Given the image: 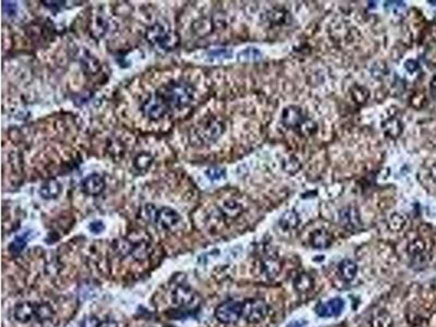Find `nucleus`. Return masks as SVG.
<instances>
[{"label": "nucleus", "mask_w": 436, "mask_h": 327, "mask_svg": "<svg viewBox=\"0 0 436 327\" xmlns=\"http://www.w3.org/2000/svg\"><path fill=\"white\" fill-rule=\"evenodd\" d=\"M157 93L165 99L170 109L184 108L192 103L194 90L189 83L184 81H173L161 87Z\"/></svg>", "instance_id": "f257e3e1"}, {"label": "nucleus", "mask_w": 436, "mask_h": 327, "mask_svg": "<svg viewBox=\"0 0 436 327\" xmlns=\"http://www.w3.org/2000/svg\"><path fill=\"white\" fill-rule=\"evenodd\" d=\"M146 39L155 48L162 50H172L178 44V37L176 34L163 23H156L147 28Z\"/></svg>", "instance_id": "f03ea898"}, {"label": "nucleus", "mask_w": 436, "mask_h": 327, "mask_svg": "<svg viewBox=\"0 0 436 327\" xmlns=\"http://www.w3.org/2000/svg\"><path fill=\"white\" fill-rule=\"evenodd\" d=\"M269 307L262 299H247L242 302V318L247 323H260L267 317Z\"/></svg>", "instance_id": "7ed1b4c3"}, {"label": "nucleus", "mask_w": 436, "mask_h": 327, "mask_svg": "<svg viewBox=\"0 0 436 327\" xmlns=\"http://www.w3.org/2000/svg\"><path fill=\"white\" fill-rule=\"evenodd\" d=\"M215 318L222 324H233L242 318V302L229 300L220 303L215 310Z\"/></svg>", "instance_id": "20e7f679"}, {"label": "nucleus", "mask_w": 436, "mask_h": 327, "mask_svg": "<svg viewBox=\"0 0 436 327\" xmlns=\"http://www.w3.org/2000/svg\"><path fill=\"white\" fill-rule=\"evenodd\" d=\"M169 110V106L157 92L147 99L142 106L143 114L151 120H160L161 118L166 116Z\"/></svg>", "instance_id": "39448f33"}, {"label": "nucleus", "mask_w": 436, "mask_h": 327, "mask_svg": "<svg viewBox=\"0 0 436 327\" xmlns=\"http://www.w3.org/2000/svg\"><path fill=\"white\" fill-rule=\"evenodd\" d=\"M222 132L223 124L216 119H211V120L204 122L201 127H199L194 135L202 143L211 144L219 138Z\"/></svg>", "instance_id": "423d86ee"}, {"label": "nucleus", "mask_w": 436, "mask_h": 327, "mask_svg": "<svg viewBox=\"0 0 436 327\" xmlns=\"http://www.w3.org/2000/svg\"><path fill=\"white\" fill-rule=\"evenodd\" d=\"M306 120L308 119L304 117L301 109L297 106L287 107L282 111L281 121L284 123V126L292 130H296L298 132H300V130H301Z\"/></svg>", "instance_id": "0eeeda50"}, {"label": "nucleus", "mask_w": 436, "mask_h": 327, "mask_svg": "<svg viewBox=\"0 0 436 327\" xmlns=\"http://www.w3.org/2000/svg\"><path fill=\"white\" fill-rule=\"evenodd\" d=\"M345 308V301L341 298H334L326 302H321L315 308V312L321 318L338 317Z\"/></svg>", "instance_id": "6e6552de"}, {"label": "nucleus", "mask_w": 436, "mask_h": 327, "mask_svg": "<svg viewBox=\"0 0 436 327\" xmlns=\"http://www.w3.org/2000/svg\"><path fill=\"white\" fill-rule=\"evenodd\" d=\"M154 222L162 229L169 230L178 225L180 222V215L170 207H163L161 210H157Z\"/></svg>", "instance_id": "1a4fd4ad"}, {"label": "nucleus", "mask_w": 436, "mask_h": 327, "mask_svg": "<svg viewBox=\"0 0 436 327\" xmlns=\"http://www.w3.org/2000/svg\"><path fill=\"white\" fill-rule=\"evenodd\" d=\"M339 222L344 228L348 230H357L361 227L360 214L355 207H345L339 212Z\"/></svg>", "instance_id": "9d476101"}, {"label": "nucleus", "mask_w": 436, "mask_h": 327, "mask_svg": "<svg viewBox=\"0 0 436 327\" xmlns=\"http://www.w3.org/2000/svg\"><path fill=\"white\" fill-rule=\"evenodd\" d=\"M174 302L182 308H196L198 306V297L193 291L185 286L177 287L174 291Z\"/></svg>", "instance_id": "9b49d317"}, {"label": "nucleus", "mask_w": 436, "mask_h": 327, "mask_svg": "<svg viewBox=\"0 0 436 327\" xmlns=\"http://www.w3.org/2000/svg\"><path fill=\"white\" fill-rule=\"evenodd\" d=\"M105 180L102 176L98 174H92L90 176L85 177L83 181H82V190L85 194L88 195H98L101 194L105 189Z\"/></svg>", "instance_id": "f8f14e48"}, {"label": "nucleus", "mask_w": 436, "mask_h": 327, "mask_svg": "<svg viewBox=\"0 0 436 327\" xmlns=\"http://www.w3.org/2000/svg\"><path fill=\"white\" fill-rule=\"evenodd\" d=\"M36 312V305L31 302L19 303L14 309V319L20 323H28L35 318Z\"/></svg>", "instance_id": "ddd939ff"}, {"label": "nucleus", "mask_w": 436, "mask_h": 327, "mask_svg": "<svg viewBox=\"0 0 436 327\" xmlns=\"http://www.w3.org/2000/svg\"><path fill=\"white\" fill-rule=\"evenodd\" d=\"M333 237L325 229H317L310 237L311 246L315 249H327L332 246Z\"/></svg>", "instance_id": "4468645a"}, {"label": "nucleus", "mask_w": 436, "mask_h": 327, "mask_svg": "<svg viewBox=\"0 0 436 327\" xmlns=\"http://www.w3.org/2000/svg\"><path fill=\"white\" fill-rule=\"evenodd\" d=\"M262 263H263V269L265 274H266V276H268L269 278H273L279 274V272L281 270V264L278 258H277L273 252L265 253V257L263 258Z\"/></svg>", "instance_id": "2eb2a0df"}, {"label": "nucleus", "mask_w": 436, "mask_h": 327, "mask_svg": "<svg viewBox=\"0 0 436 327\" xmlns=\"http://www.w3.org/2000/svg\"><path fill=\"white\" fill-rule=\"evenodd\" d=\"M62 186L61 183L56 179H49L45 181L42 187L39 188V195L45 200L56 199L61 193Z\"/></svg>", "instance_id": "dca6fc26"}, {"label": "nucleus", "mask_w": 436, "mask_h": 327, "mask_svg": "<svg viewBox=\"0 0 436 327\" xmlns=\"http://www.w3.org/2000/svg\"><path fill=\"white\" fill-rule=\"evenodd\" d=\"M339 275L345 282H351L355 279L358 273V265L352 260L346 259L338 266Z\"/></svg>", "instance_id": "f3484780"}, {"label": "nucleus", "mask_w": 436, "mask_h": 327, "mask_svg": "<svg viewBox=\"0 0 436 327\" xmlns=\"http://www.w3.org/2000/svg\"><path fill=\"white\" fill-rule=\"evenodd\" d=\"M313 285H314L313 279H312V277L309 274H306V273L299 274L293 281V287L300 294L309 293V291L313 288Z\"/></svg>", "instance_id": "a211bd4d"}, {"label": "nucleus", "mask_w": 436, "mask_h": 327, "mask_svg": "<svg viewBox=\"0 0 436 327\" xmlns=\"http://www.w3.org/2000/svg\"><path fill=\"white\" fill-rule=\"evenodd\" d=\"M300 223V218L298 214L294 211H288L286 213L282 214V216L280 217L279 221V225L280 227H282L286 230H290L296 228L297 226Z\"/></svg>", "instance_id": "6ab92c4d"}, {"label": "nucleus", "mask_w": 436, "mask_h": 327, "mask_svg": "<svg viewBox=\"0 0 436 327\" xmlns=\"http://www.w3.org/2000/svg\"><path fill=\"white\" fill-rule=\"evenodd\" d=\"M262 58V52L255 47H249V48L243 49L239 52L238 60L243 62H253L258 61Z\"/></svg>", "instance_id": "aec40b11"}, {"label": "nucleus", "mask_w": 436, "mask_h": 327, "mask_svg": "<svg viewBox=\"0 0 436 327\" xmlns=\"http://www.w3.org/2000/svg\"><path fill=\"white\" fill-rule=\"evenodd\" d=\"M221 211L226 216L234 218V217L239 216L240 213L242 212V206H241L239 203H237V202L233 201V200H228L222 204Z\"/></svg>", "instance_id": "412c9836"}, {"label": "nucleus", "mask_w": 436, "mask_h": 327, "mask_svg": "<svg viewBox=\"0 0 436 327\" xmlns=\"http://www.w3.org/2000/svg\"><path fill=\"white\" fill-rule=\"evenodd\" d=\"M153 163V157L150 153L143 152L139 154V155L135 157L134 159V167L137 170H142L145 171L151 167V165Z\"/></svg>", "instance_id": "4be33fe9"}, {"label": "nucleus", "mask_w": 436, "mask_h": 327, "mask_svg": "<svg viewBox=\"0 0 436 327\" xmlns=\"http://www.w3.org/2000/svg\"><path fill=\"white\" fill-rule=\"evenodd\" d=\"M383 129H384V132L386 134L395 138V136H398L402 132L403 127L397 119H390V120L385 121L383 124Z\"/></svg>", "instance_id": "5701e85b"}, {"label": "nucleus", "mask_w": 436, "mask_h": 327, "mask_svg": "<svg viewBox=\"0 0 436 327\" xmlns=\"http://www.w3.org/2000/svg\"><path fill=\"white\" fill-rule=\"evenodd\" d=\"M28 238H29V233L16 237L15 239L10 243V246H9L10 252H12L13 254L20 253L22 250L25 248V246L27 245Z\"/></svg>", "instance_id": "b1692460"}, {"label": "nucleus", "mask_w": 436, "mask_h": 327, "mask_svg": "<svg viewBox=\"0 0 436 327\" xmlns=\"http://www.w3.org/2000/svg\"><path fill=\"white\" fill-rule=\"evenodd\" d=\"M52 317V309L50 306L42 303V305H36V312H35V318L40 322L49 320Z\"/></svg>", "instance_id": "393cba45"}, {"label": "nucleus", "mask_w": 436, "mask_h": 327, "mask_svg": "<svg viewBox=\"0 0 436 327\" xmlns=\"http://www.w3.org/2000/svg\"><path fill=\"white\" fill-rule=\"evenodd\" d=\"M351 94H352V96H353V98H355L356 102L361 103V104L367 102V99L370 96V93L367 88H364L363 86H359V85L353 86V88L351 90Z\"/></svg>", "instance_id": "a878e982"}, {"label": "nucleus", "mask_w": 436, "mask_h": 327, "mask_svg": "<svg viewBox=\"0 0 436 327\" xmlns=\"http://www.w3.org/2000/svg\"><path fill=\"white\" fill-rule=\"evenodd\" d=\"M205 175L212 181L221 180L226 176V170L220 167H210L205 170Z\"/></svg>", "instance_id": "bb28decb"}, {"label": "nucleus", "mask_w": 436, "mask_h": 327, "mask_svg": "<svg viewBox=\"0 0 436 327\" xmlns=\"http://www.w3.org/2000/svg\"><path fill=\"white\" fill-rule=\"evenodd\" d=\"M392 320L386 312H379L373 319V327H390Z\"/></svg>", "instance_id": "cd10ccee"}, {"label": "nucleus", "mask_w": 436, "mask_h": 327, "mask_svg": "<svg viewBox=\"0 0 436 327\" xmlns=\"http://www.w3.org/2000/svg\"><path fill=\"white\" fill-rule=\"evenodd\" d=\"M388 225H390V228L394 231L400 230L405 225V217L400 215V214H398V213H395L390 217Z\"/></svg>", "instance_id": "c85d7f7f"}, {"label": "nucleus", "mask_w": 436, "mask_h": 327, "mask_svg": "<svg viewBox=\"0 0 436 327\" xmlns=\"http://www.w3.org/2000/svg\"><path fill=\"white\" fill-rule=\"evenodd\" d=\"M209 59L210 61H219L222 60V59H227L231 57V51L227 50V49H216V50H212L209 52Z\"/></svg>", "instance_id": "c756f323"}, {"label": "nucleus", "mask_w": 436, "mask_h": 327, "mask_svg": "<svg viewBox=\"0 0 436 327\" xmlns=\"http://www.w3.org/2000/svg\"><path fill=\"white\" fill-rule=\"evenodd\" d=\"M282 165H284L285 171L289 172V174H294V172H297L300 168V164H299L298 160L294 159V158H291V157L288 160H284Z\"/></svg>", "instance_id": "7c9ffc66"}, {"label": "nucleus", "mask_w": 436, "mask_h": 327, "mask_svg": "<svg viewBox=\"0 0 436 327\" xmlns=\"http://www.w3.org/2000/svg\"><path fill=\"white\" fill-rule=\"evenodd\" d=\"M99 326H101V321L98 320V318L94 317V315L86 317L81 322V327H99Z\"/></svg>", "instance_id": "2f4dec72"}, {"label": "nucleus", "mask_w": 436, "mask_h": 327, "mask_svg": "<svg viewBox=\"0 0 436 327\" xmlns=\"http://www.w3.org/2000/svg\"><path fill=\"white\" fill-rule=\"evenodd\" d=\"M3 12L8 15H13L16 12V3L12 1H2Z\"/></svg>", "instance_id": "473e14b6"}, {"label": "nucleus", "mask_w": 436, "mask_h": 327, "mask_svg": "<svg viewBox=\"0 0 436 327\" xmlns=\"http://www.w3.org/2000/svg\"><path fill=\"white\" fill-rule=\"evenodd\" d=\"M269 15H270V21L272 22H274V23H281V21H284V19H285V16H286V13L284 12V11H281V10H274V11H272V12L269 13Z\"/></svg>", "instance_id": "72a5a7b5"}, {"label": "nucleus", "mask_w": 436, "mask_h": 327, "mask_svg": "<svg viewBox=\"0 0 436 327\" xmlns=\"http://www.w3.org/2000/svg\"><path fill=\"white\" fill-rule=\"evenodd\" d=\"M88 228L92 231L93 234H101L102 231L105 229V225L103 224L102 221H95L92 222L88 226Z\"/></svg>", "instance_id": "f704fd0d"}, {"label": "nucleus", "mask_w": 436, "mask_h": 327, "mask_svg": "<svg viewBox=\"0 0 436 327\" xmlns=\"http://www.w3.org/2000/svg\"><path fill=\"white\" fill-rule=\"evenodd\" d=\"M405 68L407 69L410 73H414L419 69V64H418V62L415 60H408L405 63Z\"/></svg>", "instance_id": "c9c22d12"}, {"label": "nucleus", "mask_w": 436, "mask_h": 327, "mask_svg": "<svg viewBox=\"0 0 436 327\" xmlns=\"http://www.w3.org/2000/svg\"><path fill=\"white\" fill-rule=\"evenodd\" d=\"M303 325H305L304 321H300V322L299 321H294V322L290 323L287 327H302Z\"/></svg>", "instance_id": "e433bc0d"}, {"label": "nucleus", "mask_w": 436, "mask_h": 327, "mask_svg": "<svg viewBox=\"0 0 436 327\" xmlns=\"http://www.w3.org/2000/svg\"><path fill=\"white\" fill-rule=\"evenodd\" d=\"M99 327H117V324L115 322H111V321H107V322L105 323H101V326Z\"/></svg>", "instance_id": "4c0bfd02"}, {"label": "nucleus", "mask_w": 436, "mask_h": 327, "mask_svg": "<svg viewBox=\"0 0 436 327\" xmlns=\"http://www.w3.org/2000/svg\"><path fill=\"white\" fill-rule=\"evenodd\" d=\"M432 86L436 87V75L434 76V79H433V81H432Z\"/></svg>", "instance_id": "58836bf2"}, {"label": "nucleus", "mask_w": 436, "mask_h": 327, "mask_svg": "<svg viewBox=\"0 0 436 327\" xmlns=\"http://www.w3.org/2000/svg\"><path fill=\"white\" fill-rule=\"evenodd\" d=\"M332 327H343V326H332Z\"/></svg>", "instance_id": "ea45409f"}]
</instances>
